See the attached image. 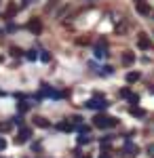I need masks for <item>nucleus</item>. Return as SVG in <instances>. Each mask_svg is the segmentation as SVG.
Wrapping results in <instances>:
<instances>
[{
	"label": "nucleus",
	"instance_id": "obj_1",
	"mask_svg": "<svg viewBox=\"0 0 154 158\" xmlns=\"http://www.w3.org/2000/svg\"><path fill=\"white\" fill-rule=\"evenodd\" d=\"M135 9L142 13V15H148L150 13V6L146 4V0H135Z\"/></svg>",
	"mask_w": 154,
	"mask_h": 158
}]
</instances>
